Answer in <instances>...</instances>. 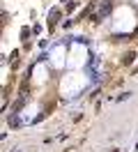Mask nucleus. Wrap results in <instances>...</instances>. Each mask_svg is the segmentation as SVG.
Wrapping results in <instances>:
<instances>
[{"label": "nucleus", "mask_w": 138, "mask_h": 152, "mask_svg": "<svg viewBox=\"0 0 138 152\" xmlns=\"http://www.w3.org/2000/svg\"><path fill=\"white\" fill-rule=\"evenodd\" d=\"M134 58H136L134 53H127V56L122 58V65H131V62H134Z\"/></svg>", "instance_id": "obj_1"}, {"label": "nucleus", "mask_w": 138, "mask_h": 152, "mask_svg": "<svg viewBox=\"0 0 138 152\" xmlns=\"http://www.w3.org/2000/svg\"><path fill=\"white\" fill-rule=\"evenodd\" d=\"M9 124H14V127H18V124H21V118H18V115L14 113L12 118H9Z\"/></svg>", "instance_id": "obj_2"}, {"label": "nucleus", "mask_w": 138, "mask_h": 152, "mask_svg": "<svg viewBox=\"0 0 138 152\" xmlns=\"http://www.w3.org/2000/svg\"><path fill=\"white\" fill-rule=\"evenodd\" d=\"M51 19H53V21H51V26H53L55 19H60V10H53V12H51Z\"/></svg>", "instance_id": "obj_3"}, {"label": "nucleus", "mask_w": 138, "mask_h": 152, "mask_svg": "<svg viewBox=\"0 0 138 152\" xmlns=\"http://www.w3.org/2000/svg\"><path fill=\"white\" fill-rule=\"evenodd\" d=\"M104 2H110V0H104Z\"/></svg>", "instance_id": "obj_4"}]
</instances>
